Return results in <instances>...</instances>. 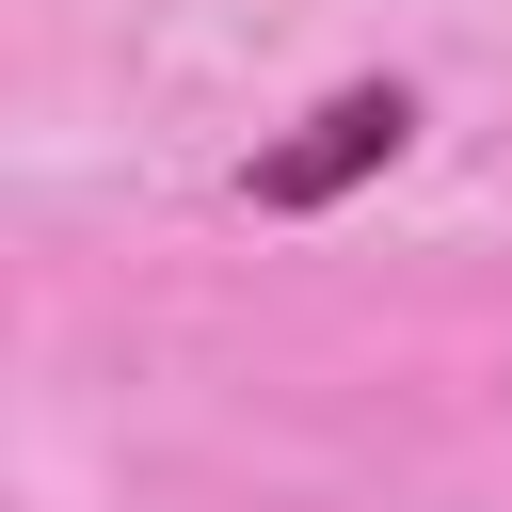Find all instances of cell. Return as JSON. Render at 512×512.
I'll list each match as a JSON object with an SVG mask.
<instances>
[{
    "label": "cell",
    "mask_w": 512,
    "mask_h": 512,
    "mask_svg": "<svg viewBox=\"0 0 512 512\" xmlns=\"http://www.w3.org/2000/svg\"><path fill=\"white\" fill-rule=\"evenodd\" d=\"M400 128H416V96H400V80H336L288 144H256V208H288V224H304V208H336L352 176H384V160H400Z\"/></svg>",
    "instance_id": "1"
}]
</instances>
